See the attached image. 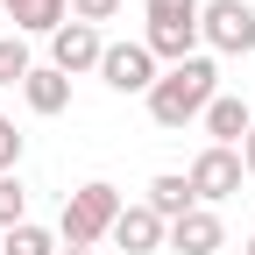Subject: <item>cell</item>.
<instances>
[{
  "label": "cell",
  "mask_w": 255,
  "mask_h": 255,
  "mask_svg": "<svg viewBox=\"0 0 255 255\" xmlns=\"http://www.w3.org/2000/svg\"><path fill=\"white\" fill-rule=\"evenodd\" d=\"M213 100H220L213 57H184V64H170V71L149 85V114H156V128H191Z\"/></svg>",
  "instance_id": "cell-1"
},
{
  "label": "cell",
  "mask_w": 255,
  "mask_h": 255,
  "mask_svg": "<svg viewBox=\"0 0 255 255\" xmlns=\"http://www.w3.org/2000/svg\"><path fill=\"white\" fill-rule=\"evenodd\" d=\"M199 7L206 0H142V14H149V57H163V64H184V57H199Z\"/></svg>",
  "instance_id": "cell-2"
},
{
  "label": "cell",
  "mask_w": 255,
  "mask_h": 255,
  "mask_svg": "<svg viewBox=\"0 0 255 255\" xmlns=\"http://www.w3.org/2000/svg\"><path fill=\"white\" fill-rule=\"evenodd\" d=\"M114 220H121V191L114 184H78L71 199H64L57 234H64V248H92V241L114 234Z\"/></svg>",
  "instance_id": "cell-3"
},
{
  "label": "cell",
  "mask_w": 255,
  "mask_h": 255,
  "mask_svg": "<svg viewBox=\"0 0 255 255\" xmlns=\"http://www.w3.org/2000/svg\"><path fill=\"white\" fill-rule=\"evenodd\" d=\"M199 43H213L220 57L255 50V7L248 0H206L199 7Z\"/></svg>",
  "instance_id": "cell-4"
},
{
  "label": "cell",
  "mask_w": 255,
  "mask_h": 255,
  "mask_svg": "<svg viewBox=\"0 0 255 255\" xmlns=\"http://www.w3.org/2000/svg\"><path fill=\"white\" fill-rule=\"evenodd\" d=\"M241 149H199V156H191V170H184V184H191V199H199V206H220V199H234V191H241Z\"/></svg>",
  "instance_id": "cell-5"
},
{
  "label": "cell",
  "mask_w": 255,
  "mask_h": 255,
  "mask_svg": "<svg viewBox=\"0 0 255 255\" xmlns=\"http://www.w3.org/2000/svg\"><path fill=\"white\" fill-rule=\"evenodd\" d=\"M100 78H107L114 92H142V100H149V85L163 78V71H156L149 43H107V57H100Z\"/></svg>",
  "instance_id": "cell-6"
},
{
  "label": "cell",
  "mask_w": 255,
  "mask_h": 255,
  "mask_svg": "<svg viewBox=\"0 0 255 255\" xmlns=\"http://www.w3.org/2000/svg\"><path fill=\"white\" fill-rule=\"evenodd\" d=\"M100 57H107V36H100V28H85V21H64L57 36H50V64H57L64 78L100 71Z\"/></svg>",
  "instance_id": "cell-7"
},
{
  "label": "cell",
  "mask_w": 255,
  "mask_h": 255,
  "mask_svg": "<svg viewBox=\"0 0 255 255\" xmlns=\"http://www.w3.org/2000/svg\"><path fill=\"white\" fill-rule=\"evenodd\" d=\"M163 248H177V255H220V248H227V227H220L213 206H191L184 220H170Z\"/></svg>",
  "instance_id": "cell-8"
},
{
  "label": "cell",
  "mask_w": 255,
  "mask_h": 255,
  "mask_svg": "<svg viewBox=\"0 0 255 255\" xmlns=\"http://www.w3.org/2000/svg\"><path fill=\"white\" fill-rule=\"evenodd\" d=\"M199 121H206L213 149H241V142H248V128H255V107H248V100H234V92H220V100H213Z\"/></svg>",
  "instance_id": "cell-9"
},
{
  "label": "cell",
  "mask_w": 255,
  "mask_h": 255,
  "mask_svg": "<svg viewBox=\"0 0 255 255\" xmlns=\"http://www.w3.org/2000/svg\"><path fill=\"white\" fill-rule=\"evenodd\" d=\"M163 234H170V220H156L149 206H121V220H114V248H128V255H156Z\"/></svg>",
  "instance_id": "cell-10"
},
{
  "label": "cell",
  "mask_w": 255,
  "mask_h": 255,
  "mask_svg": "<svg viewBox=\"0 0 255 255\" xmlns=\"http://www.w3.org/2000/svg\"><path fill=\"white\" fill-rule=\"evenodd\" d=\"M14 21V36H57L64 14H71V0H0Z\"/></svg>",
  "instance_id": "cell-11"
},
{
  "label": "cell",
  "mask_w": 255,
  "mask_h": 255,
  "mask_svg": "<svg viewBox=\"0 0 255 255\" xmlns=\"http://www.w3.org/2000/svg\"><path fill=\"white\" fill-rule=\"evenodd\" d=\"M21 100H28V114H64L71 107V78H64L57 64H36V71L21 78Z\"/></svg>",
  "instance_id": "cell-12"
},
{
  "label": "cell",
  "mask_w": 255,
  "mask_h": 255,
  "mask_svg": "<svg viewBox=\"0 0 255 255\" xmlns=\"http://www.w3.org/2000/svg\"><path fill=\"white\" fill-rule=\"evenodd\" d=\"M156 220H184L191 206H199V199H191V184H184V170H163V177H156L149 184V199H142Z\"/></svg>",
  "instance_id": "cell-13"
},
{
  "label": "cell",
  "mask_w": 255,
  "mask_h": 255,
  "mask_svg": "<svg viewBox=\"0 0 255 255\" xmlns=\"http://www.w3.org/2000/svg\"><path fill=\"white\" fill-rule=\"evenodd\" d=\"M0 255H57V234H43L36 220H21V227L0 234Z\"/></svg>",
  "instance_id": "cell-14"
},
{
  "label": "cell",
  "mask_w": 255,
  "mask_h": 255,
  "mask_svg": "<svg viewBox=\"0 0 255 255\" xmlns=\"http://www.w3.org/2000/svg\"><path fill=\"white\" fill-rule=\"evenodd\" d=\"M36 64H28V43L21 36H0V85H21Z\"/></svg>",
  "instance_id": "cell-15"
},
{
  "label": "cell",
  "mask_w": 255,
  "mask_h": 255,
  "mask_svg": "<svg viewBox=\"0 0 255 255\" xmlns=\"http://www.w3.org/2000/svg\"><path fill=\"white\" fill-rule=\"evenodd\" d=\"M21 213H28V191H21V177L7 170V177H0V234L21 227Z\"/></svg>",
  "instance_id": "cell-16"
},
{
  "label": "cell",
  "mask_w": 255,
  "mask_h": 255,
  "mask_svg": "<svg viewBox=\"0 0 255 255\" xmlns=\"http://www.w3.org/2000/svg\"><path fill=\"white\" fill-rule=\"evenodd\" d=\"M114 14H121V0H71V21H85V28H100Z\"/></svg>",
  "instance_id": "cell-17"
},
{
  "label": "cell",
  "mask_w": 255,
  "mask_h": 255,
  "mask_svg": "<svg viewBox=\"0 0 255 255\" xmlns=\"http://www.w3.org/2000/svg\"><path fill=\"white\" fill-rule=\"evenodd\" d=\"M14 163H21V128H14L7 114H0V177H7Z\"/></svg>",
  "instance_id": "cell-18"
},
{
  "label": "cell",
  "mask_w": 255,
  "mask_h": 255,
  "mask_svg": "<svg viewBox=\"0 0 255 255\" xmlns=\"http://www.w3.org/2000/svg\"><path fill=\"white\" fill-rule=\"evenodd\" d=\"M241 170L255 177V128H248V142H241Z\"/></svg>",
  "instance_id": "cell-19"
},
{
  "label": "cell",
  "mask_w": 255,
  "mask_h": 255,
  "mask_svg": "<svg viewBox=\"0 0 255 255\" xmlns=\"http://www.w3.org/2000/svg\"><path fill=\"white\" fill-rule=\"evenodd\" d=\"M57 255H92V248H57Z\"/></svg>",
  "instance_id": "cell-20"
},
{
  "label": "cell",
  "mask_w": 255,
  "mask_h": 255,
  "mask_svg": "<svg viewBox=\"0 0 255 255\" xmlns=\"http://www.w3.org/2000/svg\"><path fill=\"white\" fill-rule=\"evenodd\" d=\"M248 255H255V241H248Z\"/></svg>",
  "instance_id": "cell-21"
}]
</instances>
